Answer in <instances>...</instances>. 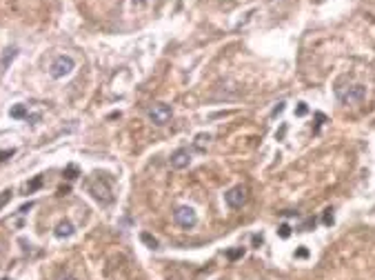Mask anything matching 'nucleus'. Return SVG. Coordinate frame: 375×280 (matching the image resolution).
<instances>
[{"mask_svg": "<svg viewBox=\"0 0 375 280\" xmlns=\"http://www.w3.org/2000/svg\"><path fill=\"white\" fill-rule=\"evenodd\" d=\"M87 191H89L100 205L113 203V189H111L109 178H107L105 173H93L91 178H87Z\"/></svg>", "mask_w": 375, "mask_h": 280, "instance_id": "nucleus-1", "label": "nucleus"}, {"mask_svg": "<svg viewBox=\"0 0 375 280\" xmlns=\"http://www.w3.org/2000/svg\"><path fill=\"white\" fill-rule=\"evenodd\" d=\"M336 96L342 105H360L366 98V87L364 85H351V87H338Z\"/></svg>", "mask_w": 375, "mask_h": 280, "instance_id": "nucleus-2", "label": "nucleus"}, {"mask_svg": "<svg viewBox=\"0 0 375 280\" xmlns=\"http://www.w3.org/2000/svg\"><path fill=\"white\" fill-rule=\"evenodd\" d=\"M73 69H76V60H73L71 56H58V58L51 63L49 73H51V78L60 80V78L69 76V73H71Z\"/></svg>", "mask_w": 375, "mask_h": 280, "instance_id": "nucleus-3", "label": "nucleus"}, {"mask_svg": "<svg viewBox=\"0 0 375 280\" xmlns=\"http://www.w3.org/2000/svg\"><path fill=\"white\" fill-rule=\"evenodd\" d=\"M173 220H176L182 229H193V227L198 225V213H196L193 207L182 205V207H178V209L173 211Z\"/></svg>", "mask_w": 375, "mask_h": 280, "instance_id": "nucleus-4", "label": "nucleus"}, {"mask_svg": "<svg viewBox=\"0 0 375 280\" xmlns=\"http://www.w3.org/2000/svg\"><path fill=\"white\" fill-rule=\"evenodd\" d=\"M149 120L156 127H164L166 123L171 120V107L169 105H153L151 109H149Z\"/></svg>", "mask_w": 375, "mask_h": 280, "instance_id": "nucleus-5", "label": "nucleus"}, {"mask_svg": "<svg viewBox=\"0 0 375 280\" xmlns=\"http://www.w3.org/2000/svg\"><path fill=\"white\" fill-rule=\"evenodd\" d=\"M224 200H226V205H229L231 209H240V207L246 203V189L242 185L231 187V189L224 193Z\"/></svg>", "mask_w": 375, "mask_h": 280, "instance_id": "nucleus-6", "label": "nucleus"}, {"mask_svg": "<svg viewBox=\"0 0 375 280\" xmlns=\"http://www.w3.org/2000/svg\"><path fill=\"white\" fill-rule=\"evenodd\" d=\"M169 163H171L173 169H184V167H189V163H191V153H189V149H176V151L171 153Z\"/></svg>", "mask_w": 375, "mask_h": 280, "instance_id": "nucleus-7", "label": "nucleus"}, {"mask_svg": "<svg viewBox=\"0 0 375 280\" xmlns=\"http://www.w3.org/2000/svg\"><path fill=\"white\" fill-rule=\"evenodd\" d=\"M53 233H56L58 238H67V236H71V233H73V225L65 220V223H60V225L56 227V231H53Z\"/></svg>", "mask_w": 375, "mask_h": 280, "instance_id": "nucleus-8", "label": "nucleus"}, {"mask_svg": "<svg viewBox=\"0 0 375 280\" xmlns=\"http://www.w3.org/2000/svg\"><path fill=\"white\" fill-rule=\"evenodd\" d=\"M9 116H11V118H27L29 113H27V107H25V105H16V107H11Z\"/></svg>", "mask_w": 375, "mask_h": 280, "instance_id": "nucleus-9", "label": "nucleus"}, {"mask_svg": "<svg viewBox=\"0 0 375 280\" xmlns=\"http://www.w3.org/2000/svg\"><path fill=\"white\" fill-rule=\"evenodd\" d=\"M209 140H211V136H209V133H200V136L196 138V149H200V151H202L204 147L209 145Z\"/></svg>", "mask_w": 375, "mask_h": 280, "instance_id": "nucleus-10", "label": "nucleus"}, {"mask_svg": "<svg viewBox=\"0 0 375 280\" xmlns=\"http://www.w3.org/2000/svg\"><path fill=\"white\" fill-rule=\"evenodd\" d=\"M140 240H142L147 247H151V249H156V247H158V240L153 238L151 233H140Z\"/></svg>", "mask_w": 375, "mask_h": 280, "instance_id": "nucleus-11", "label": "nucleus"}, {"mask_svg": "<svg viewBox=\"0 0 375 280\" xmlns=\"http://www.w3.org/2000/svg\"><path fill=\"white\" fill-rule=\"evenodd\" d=\"M11 200V189H5L3 193H0V209H3V207L7 205Z\"/></svg>", "mask_w": 375, "mask_h": 280, "instance_id": "nucleus-12", "label": "nucleus"}, {"mask_svg": "<svg viewBox=\"0 0 375 280\" xmlns=\"http://www.w3.org/2000/svg\"><path fill=\"white\" fill-rule=\"evenodd\" d=\"M280 236H282V238H289V236H291V227L286 225V223L280 225Z\"/></svg>", "mask_w": 375, "mask_h": 280, "instance_id": "nucleus-13", "label": "nucleus"}, {"mask_svg": "<svg viewBox=\"0 0 375 280\" xmlns=\"http://www.w3.org/2000/svg\"><path fill=\"white\" fill-rule=\"evenodd\" d=\"M40 185H43V178H40V176H38V178H36V180H33V183H31L29 187H27V191H29V193H31L33 189H38V187H40Z\"/></svg>", "mask_w": 375, "mask_h": 280, "instance_id": "nucleus-14", "label": "nucleus"}, {"mask_svg": "<svg viewBox=\"0 0 375 280\" xmlns=\"http://www.w3.org/2000/svg\"><path fill=\"white\" fill-rule=\"evenodd\" d=\"M56 280H78L76 276H71V273H60V276Z\"/></svg>", "mask_w": 375, "mask_h": 280, "instance_id": "nucleus-15", "label": "nucleus"}, {"mask_svg": "<svg viewBox=\"0 0 375 280\" xmlns=\"http://www.w3.org/2000/svg\"><path fill=\"white\" fill-rule=\"evenodd\" d=\"M306 111H309V109H306V105H304V103H300V107H298V111H296V113H298V116H304Z\"/></svg>", "mask_w": 375, "mask_h": 280, "instance_id": "nucleus-16", "label": "nucleus"}, {"mask_svg": "<svg viewBox=\"0 0 375 280\" xmlns=\"http://www.w3.org/2000/svg\"><path fill=\"white\" fill-rule=\"evenodd\" d=\"M73 173H76V167H69V169H67V178H69V180H73V178H76V176H73Z\"/></svg>", "mask_w": 375, "mask_h": 280, "instance_id": "nucleus-17", "label": "nucleus"}, {"mask_svg": "<svg viewBox=\"0 0 375 280\" xmlns=\"http://www.w3.org/2000/svg\"><path fill=\"white\" fill-rule=\"evenodd\" d=\"M296 256H298V258H306V256H309V251H306V249H298Z\"/></svg>", "mask_w": 375, "mask_h": 280, "instance_id": "nucleus-18", "label": "nucleus"}, {"mask_svg": "<svg viewBox=\"0 0 375 280\" xmlns=\"http://www.w3.org/2000/svg\"><path fill=\"white\" fill-rule=\"evenodd\" d=\"M282 109H284V103H280V105L276 107V109H273V116H278V113H280V111H282Z\"/></svg>", "mask_w": 375, "mask_h": 280, "instance_id": "nucleus-19", "label": "nucleus"}, {"mask_svg": "<svg viewBox=\"0 0 375 280\" xmlns=\"http://www.w3.org/2000/svg\"><path fill=\"white\" fill-rule=\"evenodd\" d=\"M5 156H13V149H9V151H0V160H5Z\"/></svg>", "mask_w": 375, "mask_h": 280, "instance_id": "nucleus-20", "label": "nucleus"}, {"mask_svg": "<svg viewBox=\"0 0 375 280\" xmlns=\"http://www.w3.org/2000/svg\"><path fill=\"white\" fill-rule=\"evenodd\" d=\"M238 256H242V249H238V251H231V253H229V258H238Z\"/></svg>", "mask_w": 375, "mask_h": 280, "instance_id": "nucleus-21", "label": "nucleus"}, {"mask_svg": "<svg viewBox=\"0 0 375 280\" xmlns=\"http://www.w3.org/2000/svg\"><path fill=\"white\" fill-rule=\"evenodd\" d=\"M131 3H133V5H147L149 0H131Z\"/></svg>", "mask_w": 375, "mask_h": 280, "instance_id": "nucleus-22", "label": "nucleus"}]
</instances>
